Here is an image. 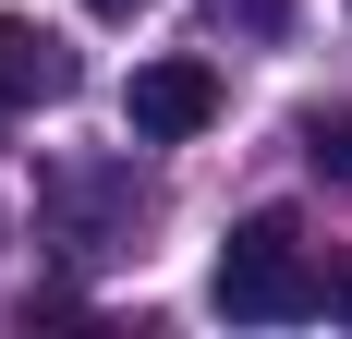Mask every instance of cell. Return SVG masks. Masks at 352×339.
Here are the masks:
<instances>
[{"label": "cell", "mask_w": 352, "mask_h": 339, "mask_svg": "<svg viewBox=\"0 0 352 339\" xmlns=\"http://www.w3.org/2000/svg\"><path fill=\"white\" fill-rule=\"evenodd\" d=\"M207 303L231 315V327H292V315H328V267L304 255V218H292V206H255L243 231L219 242Z\"/></svg>", "instance_id": "obj_1"}, {"label": "cell", "mask_w": 352, "mask_h": 339, "mask_svg": "<svg viewBox=\"0 0 352 339\" xmlns=\"http://www.w3.org/2000/svg\"><path fill=\"white\" fill-rule=\"evenodd\" d=\"M36 206H49V242H61L73 267H98V255H122V242H134L146 182H134V158H49Z\"/></svg>", "instance_id": "obj_2"}, {"label": "cell", "mask_w": 352, "mask_h": 339, "mask_svg": "<svg viewBox=\"0 0 352 339\" xmlns=\"http://www.w3.org/2000/svg\"><path fill=\"white\" fill-rule=\"evenodd\" d=\"M122 109H134L146 145H182V134H207V121H219V73H207V61H146Z\"/></svg>", "instance_id": "obj_3"}, {"label": "cell", "mask_w": 352, "mask_h": 339, "mask_svg": "<svg viewBox=\"0 0 352 339\" xmlns=\"http://www.w3.org/2000/svg\"><path fill=\"white\" fill-rule=\"evenodd\" d=\"M73 85H85V61H73L49 25H25V12H0V109H61Z\"/></svg>", "instance_id": "obj_4"}, {"label": "cell", "mask_w": 352, "mask_h": 339, "mask_svg": "<svg viewBox=\"0 0 352 339\" xmlns=\"http://www.w3.org/2000/svg\"><path fill=\"white\" fill-rule=\"evenodd\" d=\"M304 158H316V182L352 194V109H304Z\"/></svg>", "instance_id": "obj_5"}, {"label": "cell", "mask_w": 352, "mask_h": 339, "mask_svg": "<svg viewBox=\"0 0 352 339\" xmlns=\"http://www.w3.org/2000/svg\"><path fill=\"white\" fill-rule=\"evenodd\" d=\"M219 36H292V0H219Z\"/></svg>", "instance_id": "obj_6"}, {"label": "cell", "mask_w": 352, "mask_h": 339, "mask_svg": "<svg viewBox=\"0 0 352 339\" xmlns=\"http://www.w3.org/2000/svg\"><path fill=\"white\" fill-rule=\"evenodd\" d=\"M85 12H109V25H134V12H158V0H85Z\"/></svg>", "instance_id": "obj_7"}, {"label": "cell", "mask_w": 352, "mask_h": 339, "mask_svg": "<svg viewBox=\"0 0 352 339\" xmlns=\"http://www.w3.org/2000/svg\"><path fill=\"white\" fill-rule=\"evenodd\" d=\"M328 315H352V267H328Z\"/></svg>", "instance_id": "obj_8"}]
</instances>
